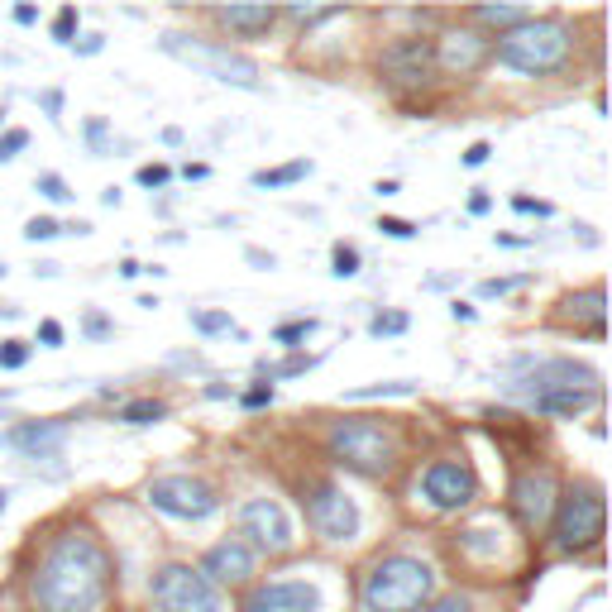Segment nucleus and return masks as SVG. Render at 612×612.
Listing matches in <instances>:
<instances>
[{
  "label": "nucleus",
  "instance_id": "nucleus-30",
  "mask_svg": "<svg viewBox=\"0 0 612 612\" xmlns=\"http://www.w3.org/2000/svg\"><path fill=\"white\" fill-rule=\"evenodd\" d=\"M58 235H63V225L53 216H34L24 225V240H58Z\"/></svg>",
  "mask_w": 612,
  "mask_h": 612
},
{
  "label": "nucleus",
  "instance_id": "nucleus-22",
  "mask_svg": "<svg viewBox=\"0 0 612 612\" xmlns=\"http://www.w3.org/2000/svg\"><path fill=\"white\" fill-rule=\"evenodd\" d=\"M306 173H311V163L297 158V163H283V168H263V173H254V187H292V182H302Z\"/></svg>",
  "mask_w": 612,
  "mask_h": 612
},
{
  "label": "nucleus",
  "instance_id": "nucleus-28",
  "mask_svg": "<svg viewBox=\"0 0 612 612\" xmlns=\"http://www.w3.org/2000/svg\"><path fill=\"white\" fill-rule=\"evenodd\" d=\"M464 546L474 550V555H498V536H493L488 526H469V531H464Z\"/></svg>",
  "mask_w": 612,
  "mask_h": 612
},
{
  "label": "nucleus",
  "instance_id": "nucleus-14",
  "mask_svg": "<svg viewBox=\"0 0 612 612\" xmlns=\"http://www.w3.org/2000/svg\"><path fill=\"white\" fill-rule=\"evenodd\" d=\"M383 72L393 77L397 87H421L431 72H436V48L426 39H402L383 53Z\"/></svg>",
  "mask_w": 612,
  "mask_h": 612
},
{
  "label": "nucleus",
  "instance_id": "nucleus-49",
  "mask_svg": "<svg viewBox=\"0 0 612 612\" xmlns=\"http://www.w3.org/2000/svg\"><path fill=\"white\" fill-rule=\"evenodd\" d=\"M249 263H259V268H273V254H263V249H249Z\"/></svg>",
  "mask_w": 612,
  "mask_h": 612
},
{
  "label": "nucleus",
  "instance_id": "nucleus-8",
  "mask_svg": "<svg viewBox=\"0 0 612 612\" xmlns=\"http://www.w3.org/2000/svg\"><path fill=\"white\" fill-rule=\"evenodd\" d=\"M306 503V517L311 526L326 536V541H354L359 536V507L345 488H335V483H321V488H311L302 498Z\"/></svg>",
  "mask_w": 612,
  "mask_h": 612
},
{
  "label": "nucleus",
  "instance_id": "nucleus-2",
  "mask_svg": "<svg viewBox=\"0 0 612 612\" xmlns=\"http://www.w3.org/2000/svg\"><path fill=\"white\" fill-rule=\"evenodd\" d=\"M431 565L412 555H388L364 579V612H416L431 598Z\"/></svg>",
  "mask_w": 612,
  "mask_h": 612
},
{
  "label": "nucleus",
  "instance_id": "nucleus-31",
  "mask_svg": "<svg viewBox=\"0 0 612 612\" xmlns=\"http://www.w3.org/2000/svg\"><path fill=\"white\" fill-rule=\"evenodd\" d=\"M39 192H44L48 201H72V197H77V192H72L58 173H39Z\"/></svg>",
  "mask_w": 612,
  "mask_h": 612
},
{
  "label": "nucleus",
  "instance_id": "nucleus-44",
  "mask_svg": "<svg viewBox=\"0 0 612 612\" xmlns=\"http://www.w3.org/2000/svg\"><path fill=\"white\" fill-rule=\"evenodd\" d=\"M82 330H87V335H96V340H101V335H110V321H106V316H96V311H91L87 321H82Z\"/></svg>",
  "mask_w": 612,
  "mask_h": 612
},
{
  "label": "nucleus",
  "instance_id": "nucleus-12",
  "mask_svg": "<svg viewBox=\"0 0 612 612\" xmlns=\"http://www.w3.org/2000/svg\"><path fill=\"white\" fill-rule=\"evenodd\" d=\"M326 608V598L316 584H306V579H278V584H263L244 612H321Z\"/></svg>",
  "mask_w": 612,
  "mask_h": 612
},
{
  "label": "nucleus",
  "instance_id": "nucleus-33",
  "mask_svg": "<svg viewBox=\"0 0 612 612\" xmlns=\"http://www.w3.org/2000/svg\"><path fill=\"white\" fill-rule=\"evenodd\" d=\"M24 359H29V345H24V340H5V345H0V369H24Z\"/></svg>",
  "mask_w": 612,
  "mask_h": 612
},
{
  "label": "nucleus",
  "instance_id": "nucleus-41",
  "mask_svg": "<svg viewBox=\"0 0 612 612\" xmlns=\"http://www.w3.org/2000/svg\"><path fill=\"white\" fill-rule=\"evenodd\" d=\"M39 340H44L48 350H58L63 345V326L58 321H39Z\"/></svg>",
  "mask_w": 612,
  "mask_h": 612
},
{
  "label": "nucleus",
  "instance_id": "nucleus-29",
  "mask_svg": "<svg viewBox=\"0 0 612 612\" xmlns=\"http://www.w3.org/2000/svg\"><path fill=\"white\" fill-rule=\"evenodd\" d=\"M311 330H316V316H306V321H287V326H278V330H273V340H278V345H297V340H306Z\"/></svg>",
  "mask_w": 612,
  "mask_h": 612
},
{
  "label": "nucleus",
  "instance_id": "nucleus-51",
  "mask_svg": "<svg viewBox=\"0 0 612 612\" xmlns=\"http://www.w3.org/2000/svg\"><path fill=\"white\" fill-rule=\"evenodd\" d=\"M44 106L58 115V110H63V96H58V91H44Z\"/></svg>",
  "mask_w": 612,
  "mask_h": 612
},
{
  "label": "nucleus",
  "instance_id": "nucleus-36",
  "mask_svg": "<svg viewBox=\"0 0 612 612\" xmlns=\"http://www.w3.org/2000/svg\"><path fill=\"white\" fill-rule=\"evenodd\" d=\"M378 230H383V235H393V240H412L416 235L412 225H407V220H397V216H383L378 220Z\"/></svg>",
  "mask_w": 612,
  "mask_h": 612
},
{
  "label": "nucleus",
  "instance_id": "nucleus-46",
  "mask_svg": "<svg viewBox=\"0 0 612 612\" xmlns=\"http://www.w3.org/2000/svg\"><path fill=\"white\" fill-rule=\"evenodd\" d=\"M87 139L96 144V153H101V144H106V120H87Z\"/></svg>",
  "mask_w": 612,
  "mask_h": 612
},
{
  "label": "nucleus",
  "instance_id": "nucleus-23",
  "mask_svg": "<svg viewBox=\"0 0 612 612\" xmlns=\"http://www.w3.org/2000/svg\"><path fill=\"white\" fill-rule=\"evenodd\" d=\"M483 24H498V29H517V24H526L531 15L526 10H517V5H483V10H474Z\"/></svg>",
  "mask_w": 612,
  "mask_h": 612
},
{
  "label": "nucleus",
  "instance_id": "nucleus-13",
  "mask_svg": "<svg viewBox=\"0 0 612 612\" xmlns=\"http://www.w3.org/2000/svg\"><path fill=\"white\" fill-rule=\"evenodd\" d=\"M546 388H598V373L574 364V359H546V364H536L526 378L512 383L517 397H536V393H546Z\"/></svg>",
  "mask_w": 612,
  "mask_h": 612
},
{
  "label": "nucleus",
  "instance_id": "nucleus-3",
  "mask_svg": "<svg viewBox=\"0 0 612 612\" xmlns=\"http://www.w3.org/2000/svg\"><path fill=\"white\" fill-rule=\"evenodd\" d=\"M565 53H569V34L560 29V24L555 20H526V24H517L512 34H503L498 63L541 77V72H555V67L565 63Z\"/></svg>",
  "mask_w": 612,
  "mask_h": 612
},
{
  "label": "nucleus",
  "instance_id": "nucleus-11",
  "mask_svg": "<svg viewBox=\"0 0 612 612\" xmlns=\"http://www.w3.org/2000/svg\"><path fill=\"white\" fill-rule=\"evenodd\" d=\"M240 526L254 546L273 550V555L292 546V517H287L273 498H249V503L240 507Z\"/></svg>",
  "mask_w": 612,
  "mask_h": 612
},
{
  "label": "nucleus",
  "instance_id": "nucleus-4",
  "mask_svg": "<svg viewBox=\"0 0 612 612\" xmlns=\"http://www.w3.org/2000/svg\"><path fill=\"white\" fill-rule=\"evenodd\" d=\"M158 44H163V53H173V58H182L187 67H197V72L216 77V82H230V87H244V91H259V67L249 63L244 53H235V48L201 44V39H187V34H163Z\"/></svg>",
  "mask_w": 612,
  "mask_h": 612
},
{
  "label": "nucleus",
  "instance_id": "nucleus-24",
  "mask_svg": "<svg viewBox=\"0 0 612 612\" xmlns=\"http://www.w3.org/2000/svg\"><path fill=\"white\" fill-rule=\"evenodd\" d=\"M120 416H125L130 426H153V421H163V416H168V407H163V402H153V397H144V402H130Z\"/></svg>",
  "mask_w": 612,
  "mask_h": 612
},
{
  "label": "nucleus",
  "instance_id": "nucleus-20",
  "mask_svg": "<svg viewBox=\"0 0 612 612\" xmlns=\"http://www.w3.org/2000/svg\"><path fill=\"white\" fill-rule=\"evenodd\" d=\"M216 20L225 29H240V34H259V29H273L278 10H268V5H225V10H216Z\"/></svg>",
  "mask_w": 612,
  "mask_h": 612
},
{
  "label": "nucleus",
  "instance_id": "nucleus-48",
  "mask_svg": "<svg viewBox=\"0 0 612 612\" xmlns=\"http://www.w3.org/2000/svg\"><path fill=\"white\" fill-rule=\"evenodd\" d=\"M469 211H474V216H483V211H488V197H483V192H474V197H469Z\"/></svg>",
  "mask_w": 612,
  "mask_h": 612
},
{
  "label": "nucleus",
  "instance_id": "nucleus-1",
  "mask_svg": "<svg viewBox=\"0 0 612 612\" xmlns=\"http://www.w3.org/2000/svg\"><path fill=\"white\" fill-rule=\"evenodd\" d=\"M39 612H101L110 598V555L87 531L53 536L29 579Z\"/></svg>",
  "mask_w": 612,
  "mask_h": 612
},
{
  "label": "nucleus",
  "instance_id": "nucleus-26",
  "mask_svg": "<svg viewBox=\"0 0 612 612\" xmlns=\"http://www.w3.org/2000/svg\"><path fill=\"white\" fill-rule=\"evenodd\" d=\"M192 326H197L201 335H230L235 321H230V311H192Z\"/></svg>",
  "mask_w": 612,
  "mask_h": 612
},
{
  "label": "nucleus",
  "instance_id": "nucleus-50",
  "mask_svg": "<svg viewBox=\"0 0 612 612\" xmlns=\"http://www.w3.org/2000/svg\"><path fill=\"white\" fill-rule=\"evenodd\" d=\"M450 311H455V321H474V306H464V302H455V306H450Z\"/></svg>",
  "mask_w": 612,
  "mask_h": 612
},
{
  "label": "nucleus",
  "instance_id": "nucleus-32",
  "mask_svg": "<svg viewBox=\"0 0 612 612\" xmlns=\"http://www.w3.org/2000/svg\"><path fill=\"white\" fill-rule=\"evenodd\" d=\"M369 330L373 335H402V330H407V316H402V311H383V316L369 321Z\"/></svg>",
  "mask_w": 612,
  "mask_h": 612
},
{
  "label": "nucleus",
  "instance_id": "nucleus-27",
  "mask_svg": "<svg viewBox=\"0 0 612 612\" xmlns=\"http://www.w3.org/2000/svg\"><path fill=\"white\" fill-rule=\"evenodd\" d=\"M330 263H335V268H330L335 278H354V273H359V249L340 240L335 244V254H330Z\"/></svg>",
  "mask_w": 612,
  "mask_h": 612
},
{
  "label": "nucleus",
  "instance_id": "nucleus-25",
  "mask_svg": "<svg viewBox=\"0 0 612 612\" xmlns=\"http://www.w3.org/2000/svg\"><path fill=\"white\" fill-rule=\"evenodd\" d=\"M416 383H369V388H350V402H369V397H412Z\"/></svg>",
  "mask_w": 612,
  "mask_h": 612
},
{
  "label": "nucleus",
  "instance_id": "nucleus-18",
  "mask_svg": "<svg viewBox=\"0 0 612 612\" xmlns=\"http://www.w3.org/2000/svg\"><path fill=\"white\" fill-rule=\"evenodd\" d=\"M550 498H555V483L550 474H536V479L517 483V512H522L526 526H541L550 517Z\"/></svg>",
  "mask_w": 612,
  "mask_h": 612
},
{
  "label": "nucleus",
  "instance_id": "nucleus-21",
  "mask_svg": "<svg viewBox=\"0 0 612 612\" xmlns=\"http://www.w3.org/2000/svg\"><path fill=\"white\" fill-rule=\"evenodd\" d=\"M569 316L574 321H589L593 330H603V287H589L584 297H569Z\"/></svg>",
  "mask_w": 612,
  "mask_h": 612
},
{
  "label": "nucleus",
  "instance_id": "nucleus-53",
  "mask_svg": "<svg viewBox=\"0 0 612 612\" xmlns=\"http://www.w3.org/2000/svg\"><path fill=\"white\" fill-rule=\"evenodd\" d=\"M0 125H5V106H0Z\"/></svg>",
  "mask_w": 612,
  "mask_h": 612
},
{
  "label": "nucleus",
  "instance_id": "nucleus-40",
  "mask_svg": "<svg viewBox=\"0 0 612 612\" xmlns=\"http://www.w3.org/2000/svg\"><path fill=\"white\" fill-rule=\"evenodd\" d=\"M287 15H292V20H297V24H316V20H330V10H311V5H292Z\"/></svg>",
  "mask_w": 612,
  "mask_h": 612
},
{
  "label": "nucleus",
  "instance_id": "nucleus-17",
  "mask_svg": "<svg viewBox=\"0 0 612 612\" xmlns=\"http://www.w3.org/2000/svg\"><path fill=\"white\" fill-rule=\"evenodd\" d=\"M536 412H546V416H579V412H589L593 402H598V388H546V393H536V397H526Z\"/></svg>",
  "mask_w": 612,
  "mask_h": 612
},
{
  "label": "nucleus",
  "instance_id": "nucleus-39",
  "mask_svg": "<svg viewBox=\"0 0 612 612\" xmlns=\"http://www.w3.org/2000/svg\"><path fill=\"white\" fill-rule=\"evenodd\" d=\"M431 612H474V603H469L464 593H450V598H440Z\"/></svg>",
  "mask_w": 612,
  "mask_h": 612
},
{
  "label": "nucleus",
  "instance_id": "nucleus-42",
  "mask_svg": "<svg viewBox=\"0 0 612 612\" xmlns=\"http://www.w3.org/2000/svg\"><path fill=\"white\" fill-rule=\"evenodd\" d=\"M512 206H517L522 216H550V201H531V197H517V201H512Z\"/></svg>",
  "mask_w": 612,
  "mask_h": 612
},
{
  "label": "nucleus",
  "instance_id": "nucleus-10",
  "mask_svg": "<svg viewBox=\"0 0 612 612\" xmlns=\"http://www.w3.org/2000/svg\"><path fill=\"white\" fill-rule=\"evenodd\" d=\"M421 493H426V503L436 512H455V507L474 498V469L464 459H436L426 469V479H421Z\"/></svg>",
  "mask_w": 612,
  "mask_h": 612
},
{
  "label": "nucleus",
  "instance_id": "nucleus-9",
  "mask_svg": "<svg viewBox=\"0 0 612 612\" xmlns=\"http://www.w3.org/2000/svg\"><path fill=\"white\" fill-rule=\"evenodd\" d=\"M603 536V498L584 488V493H569L560 503V517H555V541L565 550H584Z\"/></svg>",
  "mask_w": 612,
  "mask_h": 612
},
{
  "label": "nucleus",
  "instance_id": "nucleus-43",
  "mask_svg": "<svg viewBox=\"0 0 612 612\" xmlns=\"http://www.w3.org/2000/svg\"><path fill=\"white\" fill-rule=\"evenodd\" d=\"M268 402H273V388H268V383H259V388L244 393V407H268Z\"/></svg>",
  "mask_w": 612,
  "mask_h": 612
},
{
  "label": "nucleus",
  "instance_id": "nucleus-7",
  "mask_svg": "<svg viewBox=\"0 0 612 612\" xmlns=\"http://www.w3.org/2000/svg\"><path fill=\"white\" fill-rule=\"evenodd\" d=\"M149 503L158 507V512L177 517V522H206V517L220 507V498H216L211 483L192 479V474H168V479L149 483Z\"/></svg>",
  "mask_w": 612,
  "mask_h": 612
},
{
  "label": "nucleus",
  "instance_id": "nucleus-52",
  "mask_svg": "<svg viewBox=\"0 0 612 612\" xmlns=\"http://www.w3.org/2000/svg\"><path fill=\"white\" fill-rule=\"evenodd\" d=\"M5 503H10V493H0V512H5Z\"/></svg>",
  "mask_w": 612,
  "mask_h": 612
},
{
  "label": "nucleus",
  "instance_id": "nucleus-47",
  "mask_svg": "<svg viewBox=\"0 0 612 612\" xmlns=\"http://www.w3.org/2000/svg\"><path fill=\"white\" fill-rule=\"evenodd\" d=\"M15 20H20V24H34V20H39V10H34V5H20V10H15Z\"/></svg>",
  "mask_w": 612,
  "mask_h": 612
},
{
  "label": "nucleus",
  "instance_id": "nucleus-6",
  "mask_svg": "<svg viewBox=\"0 0 612 612\" xmlns=\"http://www.w3.org/2000/svg\"><path fill=\"white\" fill-rule=\"evenodd\" d=\"M153 608L158 612H225L216 584L187 565H168L153 574Z\"/></svg>",
  "mask_w": 612,
  "mask_h": 612
},
{
  "label": "nucleus",
  "instance_id": "nucleus-19",
  "mask_svg": "<svg viewBox=\"0 0 612 612\" xmlns=\"http://www.w3.org/2000/svg\"><path fill=\"white\" fill-rule=\"evenodd\" d=\"M483 58V39L479 34H445L436 48V63L450 67V72H469V67Z\"/></svg>",
  "mask_w": 612,
  "mask_h": 612
},
{
  "label": "nucleus",
  "instance_id": "nucleus-35",
  "mask_svg": "<svg viewBox=\"0 0 612 612\" xmlns=\"http://www.w3.org/2000/svg\"><path fill=\"white\" fill-rule=\"evenodd\" d=\"M72 29H77V10L67 5V10H58V20H53V39H58V44H72Z\"/></svg>",
  "mask_w": 612,
  "mask_h": 612
},
{
  "label": "nucleus",
  "instance_id": "nucleus-37",
  "mask_svg": "<svg viewBox=\"0 0 612 612\" xmlns=\"http://www.w3.org/2000/svg\"><path fill=\"white\" fill-rule=\"evenodd\" d=\"M512 287H522V278H488V283H479V292L483 297H503Z\"/></svg>",
  "mask_w": 612,
  "mask_h": 612
},
{
  "label": "nucleus",
  "instance_id": "nucleus-38",
  "mask_svg": "<svg viewBox=\"0 0 612 612\" xmlns=\"http://www.w3.org/2000/svg\"><path fill=\"white\" fill-rule=\"evenodd\" d=\"M168 182V168L163 163H149V168H139V187H163Z\"/></svg>",
  "mask_w": 612,
  "mask_h": 612
},
{
  "label": "nucleus",
  "instance_id": "nucleus-15",
  "mask_svg": "<svg viewBox=\"0 0 612 612\" xmlns=\"http://www.w3.org/2000/svg\"><path fill=\"white\" fill-rule=\"evenodd\" d=\"M63 436H67L63 421H24V426H15V431L5 436V445L24 450L29 459H58V445H63Z\"/></svg>",
  "mask_w": 612,
  "mask_h": 612
},
{
  "label": "nucleus",
  "instance_id": "nucleus-45",
  "mask_svg": "<svg viewBox=\"0 0 612 612\" xmlns=\"http://www.w3.org/2000/svg\"><path fill=\"white\" fill-rule=\"evenodd\" d=\"M488 144H469V153H464V163H469V168H483V163H488Z\"/></svg>",
  "mask_w": 612,
  "mask_h": 612
},
{
  "label": "nucleus",
  "instance_id": "nucleus-16",
  "mask_svg": "<svg viewBox=\"0 0 612 612\" xmlns=\"http://www.w3.org/2000/svg\"><path fill=\"white\" fill-rule=\"evenodd\" d=\"M206 574H211V579H220V584H240V579H249V574H254V555H249L244 546H235V541L211 546V550H206Z\"/></svg>",
  "mask_w": 612,
  "mask_h": 612
},
{
  "label": "nucleus",
  "instance_id": "nucleus-5",
  "mask_svg": "<svg viewBox=\"0 0 612 612\" xmlns=\"http://www.w3.org/2000/svg\"><path fill=\"white\" fill-rule=\"evenodd\" d=\"M330 450H335L340 464L364 469V474L393 469V455H397L393 436H388L383 426H373V421H340V426L330 431Z\"/></svg>",
  "mask_w": 612,
  "mask_h": 612
},
{
  "label": "nucleus",
  "instance_id": "nucleus-34",
  "mask_svg": "<svg viewBox=\"0 0 612 612\" xmlns=\"http://www.w3.org/2000/svg\"><path fill=\"white\" fill-rule=\"evenodd\" d=\"M24 144H29V130H5V134H0V163H10Z\"/></svg>",
  "mask_w": 612,
  "mask_h": 612
}]
</instances>
